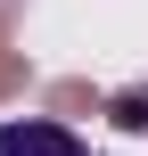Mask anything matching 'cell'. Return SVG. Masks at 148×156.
Instances as JSON below:
<instances>
[{"instance_id": "obj_5", "label": "cell", "mask_w": 148, "mask_h": 156, "mask_svg": "<svg viewBox=\"0 0 148 156\" xmlns=\"http://www.w3.org/2000/svg\"><path fill=\"white\" fill-rule=\"evenodd\" d=\"M8 16H16V0H0V33H8Z\"/></svg>"}, {"instance_id": "obj_4", "label": "cell", "mask_w": 148, "mask_h": 156, "mask_svg": "<svg viewBox=\"0 0 148 156\" xmlns=\"http://www.w3.org/2000/svg\"><path fill=\"white\" fill-rule=\"evenodd\" d=\"M33 82V66H25V49H0V99H16Z\"/></svg>"}, {"instance_id": "obj_3", "label": "cell", "mask_w": 148, "mask_h": 156, "mask_svg": "<svg viewBox=\"0 0 148 156\" xmlns=\"http://www.w3.org/2000/svg\"><path fill=\"white\" fill-rule=\"evenodd\" d=\"M82 107H99L91 82H49V115H82Z\"/></svg>"}, {"instance_id": "obj_2", "label": "cell", "mask_w": 148, "mask_h": 156, "mask_svg": "<svg viewBox=\"0 0 148 156\" xmlns=\"http://www.w3.org/2000/svg\"><path fill=\"white\" fill-rule=\"evenodd\" d=\"M107 115H115L124 132H148V82H132V90H115V99H107Z\"/></svg>"}, {"instance_id": "obj_1", "label": "cell", "mask_w": 148, "mask_h": 156, "mask_svg": "<svg viewBox=\"0 0 148 156\" xmlns=\"http://www.w3.org/2000/svg\"><path fill=\"white\" fill-rule=\"evenodd\" d=\"M0 156H91L66 123H49V115H33V123H0Z\"/></svg>"}]
</instances>
